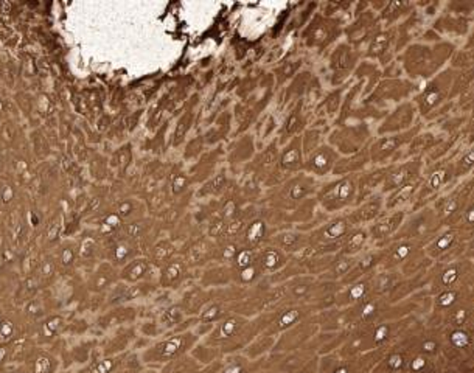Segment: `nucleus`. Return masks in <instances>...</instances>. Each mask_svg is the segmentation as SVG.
<instances>
[{"label":"nucleus","instance_id":"obj_11","mask_svg":"<svg viewBox=\"0 0 474 373\" xmlns=\"http://www.w3.org/2000/svg\"><path fill=\"white\" fill-rule=\"evenodd\" d=\"M305 153L302 145V134L293 137L291 140L286 142L285 146L278 153L277 170L286 176H294L297 173H303Z\"/></svg>","mask_w":474,"mask_h":373},{"label":"nucleus","instance_id":"obj_1","mask_svg":"<svg viewBox=\"0 0 474 373\" xmlns=\"http://www.w3.org/2000/svg\"><path fill=\"white\" fill-rule=\"evenodd\" d=\"M261 333L260 319L246 317L241 315H229L213 327L206 337H203L204 344H208L219 350L221 354L243 353L256 337Z\"/></svg>","mask_w":474,"mask_h":373},{"label":"nucleus","instance_id":"obj_28","mask_svg":"<svg viewBox=\"0 0 474 373\" xmlns=\"http://www.w3.org/2000/svg\"><path fill=\"white\" fill-rule=\"evenodd\" d=\"M215 242L216 245L213 252V263L231 266L233 258L236 257V252H238L240 249V241L231 238H221Z\"/></svg>","mask_w":474,"mask_h":373},{"label":"nucleus","instance_id":"obj_23","mask_svg":"<svg viewBox=\"0 0 474 373\" xmlns=\"http://www.w3.org/2000/svg\"><path fill=\"white\" fill-rule=\"evenodd\" d=\"M257 369H261V358L252 361L244 353H232L224 354L216 373H251Z\"/></svg>","mask_w":474,"mask_h":373},{"label":"nucleus","instance_id":"obj_7","mask_svg":"<svg viewBox=\"0 0 474 373\" xmlns=\"http://www.w3.org/2000/svg\"><path fill=\"white\" fill-rule=\"evenodd\" d=\"M318 315V310L311 305H305V303H291V305H285L278 310H274V317H272L271 324L263 333H269L274 336H280L282 333L288 332L289 328L301 324L302 320L308 319L310 316Z\"/></svg>","mask_w":474,"mask_h":373},{"label":"nucleus","instance_id":"obj_13","mask_svg":"<svg viewBox=\"0 0 474 373\" xmlns=\"http://www.w3.org/2000/svg\"><path fill=\"white\" fill-rule=\"evenodd\" d=\"M289 260H291V257L285 254L282 249H278L269 241L256 250V263L265 277L282 271V269L288 265Z\"/></svg>","mask_w":474,"mask_h":373},{"label":"nucleus","instance_id":"obj_33","mask_svg":"<svg viewBox=\"0 0 474 373\" xmlns=\"http://www.w3.org/2000/svg\"><path fill=\"white\" fill-rule=\"evenodd\" d=\"M241 209H243V205H241L240 198L235 193L226 192L216 205V213L219 218H223L224 221H231L241 212Z\"/></svg>","mask_w":474,"mask_h":373},{"label":"nucleus","instance_id":"obj_29","mask_svg":"<svg viewBox=\"0 0 474 373\" xmlns=\"http://www.w3.org/2000/svg\"><path fill=\"white\" fill-rule=\"evenodd\" d=\"M178 255V247L174 245L173 240H161L159 242H156L151 249V258H149V262L153 263V266L156 267H162L163 265H166L170 262L171 258H174Z\"/></svg>","mask_w":474,"mask_h":373},{"label":"nucleus","instance_id":"obj_48","mask_svg":"<svg viewBox=\"0 0 474 373\" xmlns=\"http://www.w3.org/2000/svg\"><path fill=\"white\" fill-rule=\"evenodd\" d=\"M318 369H319V357H314L306 362L303 367H301L294 373H318Z\"/></svg>","mask_w":474,"mask_h":373},{"label":"nucleus","instance_id":"obj_15","mask_svg":"<svg viewBox=\"0 0 474 373\" xmlns=\"http://www.w3.org/2000/svg\"><path fill=\"white\" fill-rule=\"evenodd\" d=\"M190 266L182 255L171 258L168 263L161 267L159 285L163 290H178L188 279Z\"/></svg>","mask_w":474,"mask_h":373},{"label":"nucleus","instance_id":"obj_12","mask_svg":"<svg viewBox=\"0 0 474 373\" xmlns=\"http://www.w3.org/2000/svg\"><path fill=\"white\" fill-rule=\"evenodd\" d=\"M282 285L285 286L288 305H291V303H305V305H310L313 294L319 285V277H314L311 274H301Z\"/></svg>","mask_w":474,"mask_h":373},{"label":"nucleus","instance_id":"obj_37","mask_svg":"<svg viewBox=\"0 0 474 373\" xmlns=\"http://www.w3.org/2000/svg\"><path fill=\"white\" fill-rule=\"evenodd\" d=\"M385 175H388V170H375L367 173L359 180V185H358V196L359 198H365L368 193L372 192V190L380 184L381 180L385 179Z\"/></svg>","mask_w":474,"mask_h":373},{"label":"nucleus","instance_id":"obj_39","mask_svg":"<svg viewBox=\"0 0 474 373\" xmlns=\"http://www.w3.org/2000/svg\"><path fill=\"white\" fill-rule=\"evenodd\" d=\"M365 240H367V233L364 230L348 232L346 238L342 240V246H341L342 254L352 255V254L358 252V250L364 246Z\"/></svg>","mask_w":474,"mask_h":373},{"label":"nucleus","instance_id":"obj_26","mask_svg":"<svg viewBox=\"0 0 474 373\" xmlns=\"http://www.w3.org/2000/svg\"><path fill=\"white\" fill-rule=\"evenodd\" d=\"M227 188H229V178H227L224 171H221V173H216L215 176L208 178L204 182V185L196 192V196L203 198V199L221 198L227 192Z\"/></svg>","mask_w":474,"mask_h":373},{"label":"nucleus","instance_id":"obj_2","mask_svg":"<svg viewBox=\"0 0 474 373\" xmlns=\"http://www.w3.org/2000/svg\"><path fill=\"white\" fill-rule=\"evenodd\" d=\"M318 180L316 178L306 175V173H297V175L286 179L282 185L276 187L266 196V207L283 213H293L297 210L306 199L316 196L318 193Z\"/></svg>","mask_w":474,"mask_h":373},{"label":"nucleus","instance_id":"obj_25","mask_svg":"<svg viewBox=\"0 0 474 373\" xmlns=\"http://www.w3.org/2000/svg\"><path fill=\"white\" fill-rule=\"evenodd\" d=\"M277 339H278V336L269 334V333H260L256 339L246 347L243 353L252 361L260 359L263 357H266V354H269L271 352H274Z\"/></svg>","mask_w":474,"mask_h":373},{"label":"nucleus","instance_id":"obj_31","mask_svg":"<svg viewBox=\"0 0 474 373\" xmlns=\"http://www.w3.org/2000/svg\"><path fill=\"white\" fill-rule=\"evenodd\" d=\"M383 207V199L380 196H373L365 201L359 209H356L352 215L348 216V220L352 224H361V223H367L373 220L376 215L380 213Z\"/></svg>","mask_w":474,"mask_h":373},{"label":"nucleus","instance_id":"obj_44","mask_svg":"<svg viewBox=\"0 0 474 373\" xmlns=\"http://www.w3.org/2000/svg\"><path fill=\"white\" fill-rule=\"evenodd\" d=\"M236 150H238V153H236V155H233V160H248L252 153H253V138L252 136H244L241 140L238 142V145H236Z\"/></svg>","mask_w":474,"mask_h":373},{"label":"nucleus","instance_id":"obj_34","mask_svg":"<svg viewBox=\"0 0 474 373\" xmlns=\"http://www.w3.org/2000/svg\"><path fill=\"white\" fill-rule=\"evenodd\" d=\"M231 271H232V269H231ZM263 277H265V275L261 274L257 263H253L248 267L241 269V271H235V272L232 271V283L236 285V286H240V288H251V286L258 283L263 279Z\"/></svg>","mask_w":474,"mask_h":373},{"label":"nucleus","instance_id":"obj_17","mask_svg":"<svg viewBox=\"0 0 474 373\" xmlns=\"http://www.w3.org/2000/svg\"><path fill=\"white\" fill-rule=\"evenodd\" d=\"M216 242L208 238L207 235L199 237L198 240L191 241L188 245L187 252L182 257L186 258L190 269L191 267H203L210 263H213V252H215Z\"/></svg>","mask_w":474,"mask_h":373},{"label":"nucleus","instance_id":"obj_9","mask_svg":"<svg viewBox=\"0 0 474 373\" xmlns=\"http://www.w3.org/2000/svg\"><path fill=\"white\" fill-rule=\"evenodd\" d=\"M339 160V153L328 143H322L305 155L303 173L313 178L327 176L335 170V165Z\"/></svg>","mask_w":474,"mask_h":373},{"label":"nucleus","instance_id":"obj_38","mask_svg":"<svg viewBox=\"0 0 474 373\" xmlns=\"http://www.w3.org/2000/svg\"><path fill=\"white\" fill-rule=\"evenodd\" d=\"M153 271V263L148 258H138L134 260L126 269H125V279L129 282H138Z\"/></svg>","mask_w":474,"mask_h":373},{"label":"nucleus","instance_id":"obj_4","mask_svg":"<svg viewBox=\"0 0 474 373\" xmlns=\"http://www.w3.org/2000/svg\"><path fill=\"white\" fill-rule=\"evenodd\" d=\"M358 195V182L353 175L342 176L327 185H322L316 193L318 203L326 212H338L353 203Z\"/></svg>","mask_w":474,"mask_h":373},{"label":"nucleus","instance_id":"obj_47","mask_svg":"<svg viewBox=\"0 0 474 373\" xmlns=\"http://www.w3.org/2000/svg\"><path fill=\"white\" fill-rule=\"evenodd\" d=\"M365 285H363V283H358V285H353L352 286V290H350V292H348V296H347V299H350V300H359V299H363V296H364V294H365Z\"/></svg>","mask_w":474,"mask_h":373},{"label":"nucleus","instance_id":"obj_45","mask_svg":"<svg viewBox=\"0 0 474 373\" xmlns=\"http://www.w3.org/2000/svg\"><path fill=\"white\" fill-rule=\"evenodd\" d=\"M319 138H321V131L318 129H306V131L302 134V145H303V153L305 155L314 148H318L319 145Z\"/></svg>","mask_w":474,"mask_h":373},{"label":"nucleus","instance_id":"obj_41","mask_svg":"<svg viewBox=\"0 0 474 373\" xmlns=\"http://www.w3.org/2000/svg\"><path fill=\"white\" fill-rule=\"evenodd\" d=\"M401 223V215L397 213V215H392L389 216L388 220H384L378 224H373V228H372V235L373 238H384V237H388L389 233H392L395 229L398 228Z\"/></svg>","mask_w":474,"mask_h":373},{"label":"nucleus","instance_id":"obj_35","mask_svg":"<svg viewBox=\"0 0 474 373\" xmlns=\"http://www.w3.org/2000/svg\"><path fill=\"white\" fill-rule=\"evenodd\" d=\"M352 267H353V260L350 258L348 255L335 257L331 266L328 267V271L323 274L322 277H319V279L328 280V282L330 280H339V279H342V277H346L347 274H350Z\"/></svg>","mask_w":474,"mask_h":373},{"label":"nucleus","instance_id":"obj_6","mask_svg":"<svg viewBox=\"0 0 474 373\" xmlns=\"http://www.w3.org/2000/svg\"><path fill=\"white\" fill-rule=\"evenodd\" d=\"M319 332H321V328H319L318 317H316V315L310 316L308 319L302 320L301 324H297L296 327L289 328L288 332L280 334L274 352L288 353V352L303 349V347L308 345V342Z\"/></svg>","mask_w":474,"mask_h":373},{"label":"nucleus","instance_id":"obj_8","mask_svg":"<svg viewBox=\"0 0 474 373\" xmlns=\"http://www.w3.org/2000/svg\"><path fill=\"white\" fill-rule=\"evenodd\" d=\"M368 138V128L367 125H355V126H344L333 131L328 137V145L333 146L338 153L344 154H355L363 150V145Z\"/></svg>","mask_w":474,"mask_h":373},{"label":"nucleus","instance_id":"obj_27","mask_svg":"<svg viewBox=\"0 0 474 373\" xmlns=\"http://www.w3.org/2000/svg\"><path fill=\"white\" fill-rule=\"evenodd\" d=\"M229 315H232L231 303H226L221 300H212L203 311H201L198 320H199V324L216 325L219 320H223Z\"/></svg>","mask_w":474,"mask_h":373},{"label":"nucleus","instance_id":"obj_22","mask_svg":"<svg viewBox=\"0 0 474 373\" xmlns=\"http://www.w3.org/2000/svg\"><path fill=\"white\" fill-rule=\"evenodd\" d=\"M412 120H414V108L410 105H401L400 108L395 109L392 114L383 121L380 126V134H395L401 133L403 129L410 126Z\"/></svg>","mask_w":474,"mask_h":373},{"label":"nucleus","instance_id":"obj_43","mask_svg":"<svg viewBox=\"0 0 474 373\" xmlns=\"http://www.w3.org/2000/svg\"><path fill=\"white\" fill-rule=\"evenodd\" d=\"M390 44V33H380L373 36L372 44L368 47V55L370 56H381Z\"/></svg>","mask_w":474,"mask_h":373},{"label":"nucleus","instance_id":"obj_10","mask_svg":"<svg viewBox=\"0 0 474 373\" xmlns=\"http://www.w3.org/2000/svg\"><path fill=\"white\" fill-rule=\"evenodd\" d=\"M269 242L282 249L289 257L302 255L310 247V233L297 228L278 229L272 233Z\"/></svg>","mask_w":474,"mask_h":373},{"label":"nucleus","instance_id":"obj_19","mask_svg":"<svg viewBox=\"0 0 474 373\" xmlns=\"http://www.w3.org/2000/svg\"><path fill=\"white\" fill-rule=\"evenodd\" d=\"M414 136V133H400V134H393L388 137H381L370 146V159L373 162H384L388 160L390 155L397 151L400 146L405 145L409 138Z\"/></svg>","mask_w":474,"mask_h":373},{"label":"nucleus","instance_id":"obj_32","mask_svg":"<svg viewBox=\"0 0 474 373\" xmlns=\"http://www.w3.org/2000/svg\"><path fill=\"white\" fill-rule=\"evenodd\" d=\"M203 369V364L198 362L191 354H183V357L174 359L161 367L159 373H199Z\"/></svg>","mask_w":474,"mask_h":373},{"label":"nucleus","instance_id":"obj_30","mask_svg":"<svg viewBox=\"0 0 474 373\" xmlns=\"http://www.w3.org/2000/svg\"><path fill=\"white\" fill-rule=\"evenodd\" d=\"M305 129V117L302 114V101L289 112V116L285 120V125L282 128V137L283 140H291L293 137L301 136Z\"/></svg>","mask_w":474,"mask_h":373},{"label":"nucleus","instance_id":"obj_49","mask_svg":"<svg viewBox=\"0 0 474 373\" xmlns=\"http://www.w3.org/2000/svg\"><path fill=\"white\" fill-rule=\"evenodd\" d=\"M268 373H272V372H268Z\"/></svg>","mask_w":474,"mask_h":373},{"label":"nucleus","instance_id":"obj_42","mask_svg":"<svg viewBox=\"0 0 474 373\" xmlns=\"http://www.w3.org/2000/svg\"><path fill=\"white\" fill-rule=\"evenodd\" d=\"M253 263H256V250L249 249V247H244V246H240L238 252H236V257L233 258V262L231 265V269H232L233 272L235 271H241V269L248 267V266H251Z\"/></svg>","mask_w":474,"mask_h":373},{"label":"nucleus","instance_id":"obj_24","mask_svg":"<svg viewBox=\"0 0 474 373\" xmlns=\"http://www.w3.org/2000/svg\"><path fill=\"white\" fill-rule=\"evenodd\" d=\"M368 160H370V151L368 150H361L355 154H350L348 158L339 159L336 162L335 170H333V175H339V176L353 175L355 171L363 170Z\"/></svg>","mask_w":474,"mask_h":373},{"label":"nucleus","instance_id":"obj_5","mask_svg":"<svg viewBox=\"0 0 474 373\" xmlns=\"http://www.w3.org/2000/svg\"><path fill=\"white\" fill-rule=\"evenodd\" d=\"M339 22L328 16L316 14L313 21L303 29L301 38L310 48L328 47L339 36Z\"/></svg>","mask_w":474,"mask_h":373},{"label":"nucleus","instance_id":"obj_20","mask_svg":"<svg viewBox=\"0 0 474 373\" xmlns=\"http://www.w3.org/2000/svg\"><path fill=\"white\" fill-rule=\"evenodd\" d=\"M199 285L203 286V288H206V290L226 288V286L232 285L231 266L218 265V263H210L208 267L204 269V272L201 274Z\"/></svg>","mask_w":474,"mask_h":373},{"label":"nucleus","instance_id":"obj_46","mask_svg":"<svg viewBox=\"0 0 474 373\" xmlns=\"http://www.w3.org/2000/svg\"><path fill=\"white\" fill-rule=\"evenodd\" d=\"M190 184H191V179L187 175H183V173H178V175L174 176L171 180V193L174 196H181L187 192Z\"/></svg>","mask_w":474,"mask_h":373},{"label":"nucleus","instance_id":"obj_18","mask_svg":"<svg viewBox=\"0 0 474 373\" xmlns=\"http://www.w3.org/2000/svg\"><path fill=\"white\" fill-rule=\"evenodd\" d=\"M269 223L263 218V216H257V218H253L249 221V224L246 225L244 232L241 233V237L238 238L240 241V246L244 247H249L257 250L260 246L266 245L271 238V230H269Z\"/></svg>","mask_w":474,"mask_h":373},{"label":"nucleus","instance_id":"obj_16","mask_svg":"<svg viewBox=\"0 0 474 373\" xmlns=\"http://www.w3.org/2000/svg\"><path fill=\"white\" fill-rule=\"evenodd\" d=\"M212 292L210 290L203 288L201 285H193L182 294L181 300L178 302L187 317H198L210 302H212Z\"/></svg>","mask_w":474,"mask_h":373},{"label":"nucleus","instance_id":"obj_14","mask_svg":"<svg viewBox=\"0 0 474 373\" xmlns=\"http://www.w3.org/2000/svg\"><path fill=\"white\" fill-rule=\"evenodd\" d=\"M356 64V53L352 46L339 44L330 55V68L333 84H341L353 71Z\"/></svg>","mask_w":474,"mask_h":373},{"label":"nucleus","instance_id":"obj_3","mask_svg":"<svg viewBox=\"0 0 474 373\" xmlns=\"http://www.w3.org/2000/svg\"><path fill=\"white\" fill-rule=\"evenodd\" d=\"M199 341L201 337L195 333V329L183 333L170 332V334L163 337V339L148 347L142 354V361L145 364H149V366L163 367L165 364L178 359L183 357V354H188L198 345Z\"/></svg>","mask_w":474,"mask_h":373},{"label":"nucleus","instance_id":"obj_40","mask_svg":"<svg viewBox=\"0 0 474 373\" xmlns=\"http://www.w3.org/2000/svg\"><path fill=\"white\" fill-rule=\"evenodd\" d=\"M186 317L187 316L182 311V308L179 307V303H173V305H170L168 308H165V311H163L162 325H163V328L173 332V329L176 328Z\"/></svg>","mask_w":474,"mask_h":373},{"label":"nucleus","instance_id":"obj_21","mask_svg":"<svg viewBox=\"0 0 474 373\" xmlns=\"http://www.w3.org/2000/svg\"><path fill=\"white\" fill-rule=\"evenodd\" d=\"M278 153L280 150L277 148V142H274L271 143L261 154H258L256 160H253L252 168L256 171V178L263 180V184L274 175V171H277Z\"/></svg>","mask_w":474,"mask_h":373},{"label":"nucleus","instance_id":"obj_36","mask_svg":"<svg viewBox=\"0 0 474 373\" xmlns=\"http://www.w3.org/2000/svg\"><path fill=\"white\" fill-rule=\"evenodd\" d=\"M193 121H195V112H193L191 108H188L187 111H183V114L179 117L176 123V129H174V136H173L174 146H179L183 140H186V137L193 126Z\"/></svg>","mask_w":474,"mask_h":373}]
</instances>
